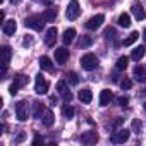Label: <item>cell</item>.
<instances>
[{
	"instance_id": "1",
	"label": "cell",
	"mask_w": 146,
	"mask_h": 146,
	"mask_svg": "<svg viewBox=\"0 0 146 146\" xmlns=\"http://www.w3.org/2000/svg\"><path fill=\"white\" fill-rule=\"evenodd\" d=\"M45 23L46 21H45L43 16H29V17H26L24 26L29 28V29H33V31H41L43 26H45Z\"/></svg>"
},
{
	"instance_id": "2",
	"label": "cell",
	"mask_w": 146,
	"mask_h": 146,
	"mask_svg": "<svg viewBox=\"0 0 146 146\" xmlns=\"http://www.w3.org/2000/svg\"><path fill=\"white\" fill-rule=\"evenodd\" d=\"M81 67L84 70H95L98 67V58L95 53H86L81 57Z\"/></svg>"
},
{
	"instance_id": "3",
	"label": "cell",
	"mask_w": 146,
	"mask_h": 146,
	"mask_svg": "<svg viewBox=\"0 0 146 146\" xmlns=\"http://www.w3.org/2000/svg\"><path fill=\"white\" fill-rule=\"evenodd\" d=\"M79 14H81L79 2H78V0H70L69 5H67V11H65L67 19H69V21H74V19H78V17H79Z\"/></svg>"
},
{
	"instance_id": "4",
	"label": "cell",
	"mask_w": 146,
	"mask_h": 146,
	"mask_svg": "<svg viewBox=\"0 0 146 146\" xmlns=\"http://www.w3.org/2000/svg\"><path fill=\"white\" fill-rule=\"evenodd\" d=\"M129 136H131V131H127V129H117L115 132H112L110 141L115 143V144H122V143H125L129 139Z\"/></svg>"
},
{
	"instance_id": "5",
	"label": "cell",
	"mask_w": 146,
	"mask_h": 146,
	"mask_svg": "<svg viewBox=\"0 0 146 146\" xmlns=\"http://www.w3.org/2000/svg\"><path fill=\"white\" fill-rule=\"evenodd\" d=\"M46 91H48V83L41 74H38L35 79V93L36 95H46Z\"/></svg>"
},
{
	"instance_id": "6",
	"label": "cell",
	"mask_w": 146,
	"mask_h": 146,
	"mask_svg": "<svg viewBox=\"0 0 146 146\" xmlns=\"http://www.w3.org/2000/svg\"><path fill=\"white\" fill-rule=\"evenodd\" d=\"M103 21H105V16H103V14H96V16H93L91 19H88V23H86V29L95 31V29H98V28L103 24Z\"/></svg>"
},
{
	"instance_id": "7",
	"label": "cell",
	"mask_w": 146,
	"mask_h": 146,
	"mask_svg": "<svg viewBox=\"0 0 146 146\" xmlns=\"http://www.w3.org/2000/svg\"><path fill=\"white\" fill-rule=\"evenodd\" d=\"M57 91H58V95H60L65 102H70V100H72V93L69 91L67 81H58V83H57Z\"/></svg>"
},
{
	"instance_id": "8",
	"label": "cell",
	"mask_w": 146,
	"mask_h": 146,
	"mask_svg": "<svg viewBox=\"0 0 146 146\" xmlns=\"http://www.w3.org/2000/svg\"><path fill=\"white\" fill-rule=\"evenodd\" d=\"M11 57H12V52L9 46H2V78L5 76L7 72V67H9V62H11Z\"/></svg>"
},
{
	"instance_id": "9",
	"label": "cell",
	"mask_w": 146,
	"mask_h": 146,
	"mask_svg": "<svg viewBox=\"0 0 146 146\" xmlns=\"http://www.w3.org/2000/svg\"><path fill=\"white\" fill-rule=\"evenodd\" d=\"M69 60V50L65 46H60V48H55V62L64 65L65 62Z\"/></svg>"
},
{
	"instance_id": "10",
	"label": "cell",
	"mask_w": 146,
	"mask_h": 146,
	"mask_svg": "<svg viewBox=\"0 0 146 146\" xmlns=\"http://www.w3.org/2000/svg\"><path fill=\"white\" fill-rule=\"evenodd\" d=\"M16 115L21 122L28 120V105H26V102H17L16 103Z\"/></svg>"
},
{
	"instance_id": "11",
	"label": "cell",
	"mask_w": 146,
	"mask_h": 146,
	"mask_svg": "<svg viewBox=\"0 0 146 146\" xmlns=\"http://www.w3.org/2000/svg\"><path fill=\"white\" fill-rule=\"evenodd\" d=\"M96 141H98V132L96 131H88V132H83V136H81L83 144H95Z\"/></svg>"
},
{
	"instance_id": "12",
	"label": "cell",
	"mask_w": 146,
	"mask_h": 146,
	"mask_svg": "<svg viewBox=\"0 0 146 146\" xmlns=\"http://www.w3.org/2000/svg\"><path fill=\"white\" fill-rule=\"evenodd\" d=\"M57 35H58L57 28H50V29L46 31V35H45V45H46V46H55Z\"/></svg>"
},
{
	"instance_id": "13",
	"label": "cell",
	"mask_w": 146,
	"mask_h": 146,
	"mask_svg": "<svg viewBox=\"0 0 146 146\" xmlns=\"http://www.w3.org/2000/svg\"><path fill=\"white\" fill-rule=\"evenodd\" d=\"M132 76H134L136 81H139V83H146V70H144L143 65H136V67L132 69Z\"/></svg>"
},
{
	"instance_id": "14",
	"label": "cell",
	"mask_w": 146,
	"mask_h": 146,
	"mask_svg": "<svg viewBox=\"0 0 146 146\" xmlns=\"http://www.w3.org/2000/svg\"><path fill=\"white\" fill-rule=\"evenodd\" d=\"M131 11H132V16H134L137 21H143V19L146 17V12H144V9H143L141 4H132Z\"/></svg>"
},
{
	"instance_id": "15",
	"label": "cell",
	"mask_w": 146,
	"mask_h": 146,
	"mask_svg": "<svg viewBox=\"0 0 146 146\" xmlns=\"http://www.w3.org/2000/svg\"><path fill=\"white\" fill-rule=\"evenodd\" d=\"M74 36H76V29H74V28L65 29L64 35H62V41H64V45H70L72 41H74Z\"/></svg>"
},
{
	"instance_id": "16",
	"label": "cell",
	"mask_w": 146,
	"mask_h": 146,
	"mask_svg": "<svg viewBox=\"0 0 146 146\" xmlns=\"http://www.w3.org/2000/svg\"><path fill=\"white\" fill-rule=\"evenodd\" d=\"M16 29H17V24H16L14 19H9V21L4 23V33H5L7 36H12V35L16 33Z\"/></svg>"
},
{
	"instance_id": "17",
	"label": "cell",
	"mask_w": 146,
	"mask_h": 146,
	"mask_svg": "<svg viewBox=\"0 0 146 146\" xmlns=\"http://www.w3.org/2000/svg\"><path fill=\"white\" fill-rule=\"evenodd\" d=\"M45 105L43 103H40V102H35L33 103V117L35 119H41L43 117V113H45Z\"/></svg>"
},
{
	"instance_id": "18",
	"label": "cell",
	"mask_w": 146,
	"mask_h": 146,
	"mask_svg": "<svg viewBox=\"0 0 146 146\" xmlns=\"http://www.w3.org/2000/svg\"><path fill=\"white\" fill-rule=\"evenodd\" d=\"M78 98H79L83 103H91V100H93V93H91V90L84 88V90H81V91H79Z\"/></svg>"
},
{
	"instance_id": "19",
	"label": "cell",
	"mask_w": 146,
	"mask_h": 146,
	"mask_svg": "<svg viewBox=\"0 0 146 146\" xmlns=\"http://www.w3.org/2000/svg\"><path fill=\"white\" fill-rule=\"evenodd\" d=\"M112 100V91L110 90H103L100 93V107H107Z\"/></svg>"
},
{
	"instance_id": "20",
	"label": "cell",
	"mask_w": 146,
	"mask_h": 146,
	"mask_svg": "<svg viewBox=\"0 0 146 146\" xmlns=\"http://www.w3.org/2000/svg\"><path fill=\"white\" fill-rule=\"evenodd\" d=\"M53 120H55V115H53V112L52 110H45V113H43V117H41V122L46 125V127H50L52 124H53Z\"/></svg>"
},
{
	"instance_id": "21",
	"label": "cell",
	"mask_w": 146,
	"mask_h": 146,
	"mask_svg": "<svg viewBox=\"0 0 146 146\" xmlns=\"http://www.w3.org/2000/svg\"><path fill=\"white\" fill-rule=\"evenodd\" d=\"M43 17H45V21H46V23H53V21L57 19V9L48 7V9L43 12Z\"/></svg>"
},
{
	"instance_id": "22",
	"label": "cell",
	"mask_w": 146,
	"mask_h": 146,
	"mask_svg": "<svg viewBox=\"0 0 146 146\" xmlns=\"http://www.w3.org/2000/svg\"><path fill=\"white\" fill-rule=\"evenodd\" d=\"M144 52H146V48H144V46H136V48L132 50V53H131V58H132V60H136V62H139V60L144 57Z\"/></svg>"
},
{
	"instance_id": "23",
	"label": "cell",
	"mask_w": 146,
	"mask_h": 146,
	"mask_svg": "<svg viewBox=\"0 0 146 146\" xmlns=\"http://www.w3.org/2000/svg\"><path fill=\"white\" fill-rule=\"evenodd\" d=\"M40 67H41L43 70H48V72H52V70H53L52 58H50V57H41V58H40Z\"/></svg>"
},
{
	"instance_id": "24",
	"label": "cell",
	"mask_w": 146,
	"mask_h": 146,
	"mask_svg": "<svg viewBox=\"0 0 146 146\" xmlns=\"http://www.w3.org/2000/svg\"><path fill=\"white\" fill-rule=\"evenodd\" d=\"M62 115L65 119H72V117H74V108L69 105V102H65V105H62Z\"/></svg>"
},
{
	"instance_id": "25",
	"label": "cell",
	"mask_w": 146,
	"mask_h": 146,
	"mask_svg": "<svg viewBox=\"0 0 146 146\" xmlns=\"http://www.w3.org/2000/svg\"><path fill=\"white\" fill-rule=\"evenodd\" d=\"M117 23H119V26H122V28H129V26H131V16L124 12V14L119 16V21H117Z\"/></svg>"
},
{
	"instance_id": "26",
	"label": "cell",
	"mask_w": 146,
	"mask_h": 146,
	"mask_svg": "<svg viewBox=\"0 0 146 146\" xmlns=\"http://www.w3.org/2000/svg\"><path fill=\"white\" fill-rule=\"evenodd\" d=\"M137 38H139V33H137V31H132V33L124 40V46H131L132 43H136V41H137Z\"/></svg>"
},
{
	"instance_id": "27",
	"label": "cell",
	"mask_w": 146,
	"mask_h": 146,
	"mask_svg": "<svg viewBox=\"0 0 146 146\" xmlns=\"http://www.w3.org/2000/svg\"><path fill=\"white\" fill-rule=\"evenodd\" d=\"M127 64H129V57H120V58L117 60V64H115V69H117V70H124V69L127 67Z\"/></svg>"
},
{
	"instance_id": "28",
	"label": "cell",
	"mask_w": 146,
	"mask_h": 146,
	"mask_svg": "<svg viewBox=\"0 0 146 146\" xmlns=\"http://www.w3.org/2000/svg\"><path fill=\"white\" fill-rule=\"evenodd\" d=\"M14 83H16L19 88H23V86H26V84H28V78H26V76H23V74H19V76H16V78H14Z\"/></svg>"
},
{
	"instance_id": "29",
	"label": "cell",
	"mask_w": 146,
	"mask_h": 146,
	"mask_svg": "<svg viewBox=\"0 0 146 146\" xmlns=\"http://www.w3.org/2000/svg\"><path fill=\"white\" fill-rule=\"evenodd\" d=\"M65 78H67V83H70V84H78L79 83V78H78L76 72H69Z\"/></svg>"
},
{
	"instance_id": "30",
	"label": "cell",
	"mask_w": 146,
	"mask_h": 146,
	"mask_svg": "<svg viewBox=\"0 0 146 146\" xmlns=\"http://www.w3.org/2000/svg\"><path fill=\"white\" fill-rule=\"evenodd\" d=\"M115 35H117V33H115V29H113V28H107V29H105V33H103V36H105L107 40H113V38H115Z\"/></svg>"
},
{
	"instance_id": "31",
	"label": "cell",
	"mask_w": 146,
	"mask_h": 146,
	"mask_svg": "<svg viewBox=\"0 0 146 146\" xmlns=\"http://www.w3.org/2000/svg\"><path fill=\"white\" fill-rule=\"evenodd\" d=\"M120 88H122V90H131V88H132V81H131L129 78H124V79L120 81Z\"/></svg>"
},
{
	"instance_id": "32",
	"label": "cell",
	"mask_w": 146,
	"mask_h": 146,
	"mask_svg": "<svg viewBox=\"0 0 146 146\" xmlns=\"http://www.w3.org/2000/svg\"><path fill=\"white\" fill-rule=\"evenodd\" d=\"M91 43H93V38H91V36H83V40H81L79 45H81L83 48H86V46H90Z\"/></svg>"
},
{
	"instance_id": "33",
	"label": "cell",
	"mask_w": 146,
	"mask_h": 146,
	"mask_svg": "<svg viewBox=\"0 0 146 146\" xmlns=\"http://www.w3.org/2000/svg\"><path fill=\"white\" fill-rule=\"evenodd\" d=\"M117 103H119V107H127L129 100H127L125 96H119V98H117Z\"/></svg>"
},
{
	"instance_id": "34",
	"label": "cell",
	"mask_w": 146,
	"mask_h": 146,
	"mask_svg": "<svg viewBox=\"0 0 146 146\" xmlns=\"http://www.w3.org/2000/svg\"><path fill=\"white\" fill-rule=\"evenodd\" d=\"M122 122H124V119H122V117H117V119L110 124V127H120V125H122Z\"/></svg>"
},
{
	"instance_id": "35",
	"label": "cell",
	"mask_w": 146,
	"mask_h": 146,
	"mask_svg": "<svg viewBox=\"0 0 146 146\" xmlns=\"http://www.w3.org/2000/svg\"><path fill=\"white\" fill-rule=\"evenodd\" d=\"M17 91H19V86H17L16 83H12V84H11V88H9V93H11V95H16Z\"/></svg>"
},
{
	"instance_id": "36",
	"label": "cell",
	"mask_w": 146,
	"mask_h": 146,
	"mask_svg": "<svg viewBox=\"0 0 146 146\" xmlns=\"http://www.w3.org/2000/svg\"><path fill=\"white\" fill-rule=\"evenodd\" d=\"M132 127H134L136 131H139V129H141V122H139V120H134V122H132Z\"/></svg>"
},
{
	"instance_id": "37",
	"label": "cell",
	"mask_w": 146,
	"mask_h": 146,
	"mask_svg": "<svg viewBox=\"0 0 146 146\" xmlns=\"http://www.w3.org/2000/svg\"><path fill=\"white\" fill-rule=\"evenodd\" d=\"M40 143H43V137L36 136V137H35V141H33V144H40Z\"/></svg>"
},
{
	"instance_id": "38",
	"label": "cell",
	"mask_w": 146,
	"mask_h": 146,
	"mask_svg": "<svg viewBox=\"0 0 146 146\" xmlns=\"http://www.w3.org/2000/svg\"><path fill=\"white\" fill-rule=\"evenodd\" d=\"M11 2H12V4H19V2H21V0H11Z\"/></svg>"
},
{
	"instance_id": "39",
	"label": "cell",
	"mask_w": 146,
	"mask_h": 146,
	"mask_svg": "<svg viewBox=\"0 0 146 146\" xmlns=\"http://www.w3.org/2000/svg\"><path fill=\"white\" fill-rule=\"evenodd\" d=\"M143 35H144V41H146V28H144V31H143Z\"/></svg>"
},
{
	"instance_id": "40",
	"label": "cell",
	"mask_w": 146,
	"mask_h": 146,
	"mask_svg": "<svg viewBox=\"0 0 146 146\" xmlns=\"http://www.w3.org/2000/svg\"><path fill=\"white\" fill-rule=\"evenodd\" d=\"M143 108H144V112H146V102H144V103H143Z\"/></svg>"
}]
</instances>
